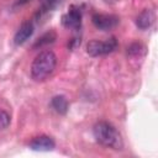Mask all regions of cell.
I'll list each match as a JSON object with an SVG mask.
<instances>
[{
    "label": "cell",
    "instance_id": "obj_1",
    "mask_svg": "<svg viewBox=\"0 0 158 158\" xmlns=\"http://www.w3.org/2000/svg\"><path fill=\"white\" fill-rule=\"evenodd\" d=\"M57 65V57L52 51H42L32 62L31 75L36 81H43L48 79Z\"/></svg>",
    "mask_w": 158,
    "mask_h": 158
},
{
    "label": "cell",
    "instance_id": "obj_2",
    "mask_svg": "<svg viewBox=\"0 0 158 158\" xmlns=\"http://www.w3.org/2000/svg\"><path fill=\"white\" fill-rule=\"evenodd\" d=\"M93 133H94L95 139L105 147L114 148V149H121L123 146L122 138L118 131L115 128V126H112L111 123L106 121H100L95 123L93 128Z\"/></svg>",
    "mask_w": 158,
    "mask_h": 158
},
{
    "label": "cell",
    "instance_id": "obj_3",
    "mask_svg": "<svg viewBox=\"0 0 158 158\" xmlns=\"http://www.w3.org/2000/svg\"><path fill=\"white\" fill-rule=\"evenodd\" d=\"M117 48V41L115 37L107 38L106 41H90L86 44V52L91 57L105 56L114 52Z\"/></svg>",
    "mask_w": 158,
    "mask_h": 158
},
{
    "label": "cell",
    "instance_id": "obj_4",
    "mask_svg": "<svg viewBox=\"0 0 158 158\" xmlns=\"http://www.w3.org/2000/svg\"><path fill=\"white\" fill-rule=\"evenodd\" d=\"M62 23L64 27H67L69 30H74V31L80 30V26H81V11H80V9L75 5H72L69 7V10L63 15Z\"/></svg>",
    "mask_w": 158,
    "mask_h": 158
},
{
    "label": "cell",
    "instance_id": "obj_5",
    "mask_svg": "<svg viewBox=\"0 0 158 158\" xmlns=\"http://www.w3.org/2000/svg\"><path fill=\"white\" fill-rule=\"evenodd\" d=\"M94 26L101 31H109L117 26L118 17L115 15H106V14H94L91 17Z\"/></svg>",
    "mask_w": 158,
    "mask_h": 158
},
{
    "label": "cell",
    "instance_id": "obj_6",
    "mask_svg": "<svg viewBox=\"0 0 158 158\" xmlns=\"http://www.w3.org/2000/svg\"><path fill=\"white\" fill-rule=\"evenodd\" d=\"M32 33H33V23L30 22V21L23 22V23L20 26V28L17 30V32H16V35H15V37H14L15 44H17V46L23 44V43L32 36Z\"/></svg>",
    "mask_w": 158,
    "mask_h": 158
},
{
    "label": "cell",
    "instance_id": "obj_7",
    "mask_svg": "<svg viewBox=\"0 0 158 158\" xmlns=\"http://www.w3.org/2000/svg\"><path fill=\"white\" fill-rule=\"evenodd\" d=\"M54 146H56V143H54L53 138H51L48 136L36 137L30 143V147L35 151H51L54 148Z\"/></svg>",
    "mask_w": 158,
    "mask_h": 158
},
{
    "label": "cell",
    "instance_id": "obj_8",
    "mask_svg": "<svg viewBox=\"0 0 158 158\" xmlns=\"http://www.w3.org/2000/svg\"><path fill=\"white\" fill-rule=\"evenodd\" d=\"M153 21H154V15H153V12H152L151 10H147V9H146V10H143V11L137 16V19H136V25H137V27L141 28V30H147L148 27L152 26Z\"/></svg>",
    "mask_w": 158,
    "mask_h": 158
},
{
    "label": "cell",
    "instance_id": "obj_9",
    "mask_svg": "<svg viewBox=\"0 0 158 158\" xmlns=\"http://www.w3.org/2000/svg\"><path fill=\"white\" fill-rule=\"evenodd\" d=\"M51 105H52V107H53L58 114H62V115H64V114L68 111V106H69L68 100H67L65 96H63V95H57V96H54V98L52 99V101H51Z\"/></svg>",
    "mask_w": 158,
    "mask_h": 158
},
{
    "label": "cell",
    "instance_id": "obj_10",
    "mask_svg": "<svg viewBox=\"0 0 158 158\" xmlns=\"http://www.w3.org/2000/svg\"><path fill=\"white\" fill-rule=\"evenodd\" d=\"M59 2H60V0H41V6H40V10H38L37 16L38 17H42L47 12L52 11Z\"/></svg>",
    "mask_w": 158,
    "mask_h": 158
},
{
    "label": "cell",
    "instance_id": "obj_11",
    "mask_svg": "<svg viewBox=\"0 0 158 158\" xmlns=\"http://www.w3.org/2000/svg\"><path fill=\"white\" fill-rule=\"evenodd\" d=\"M54 40H56V33H54L53 31L47 32V33H44L42 37H40V38L36 41V43L33 44V47H35V48L43 47V46H46V44H49V43L54 42Z\"/></svg>",
    "mask_w": 158,
    "mask_h": 158
},
{
    "label": "cell",
    "instance_id": "obj_12",
    "mask_svg": "<svg viewBox=\"0 0 158 158\" xmlns=\"http://www.w3.org/2000/svg\"><path fill=\"white\" fill-rule=\"evenodd\" d=\"M10 121H11L10 115L6 111H4V110L0 109V131L5 130L10 125Z\"/></svg>",
    "mask_w": 158,
    "mask_h": 158
},
{
    "label": "cell",
    "instance_id": "obj_13",
    "mask_svg": "<svg viewBox=\"0 0 158 158\" xmlns=\"http://www.w3.org/2000/svg\"><path fill=\"white\" fill-rule=\"evenodd\" d=\"M142 48H143L142 44H139V43H132V44L127 48V53H128L130 56H137V54L139 56Z\"/></svg>",
    "mask_w": 158,
    "mask_h": 158
},
{
    "label": "cell",
    "instance_id": "obj_14",
    "mask_svg": "<svg viewBox=\"0 0 158 158\" xmlns=\"http://www.w3.org/2000/svg\"><path fill=\"white\" fill-rule=\"evenodd\" d=\"M30 0H16V2H15V5L16 6H21V5H25L26 2H28Z\"/></svg>",
    "mask_w": 158,
    "mask_h": 158
}]
</instances>
